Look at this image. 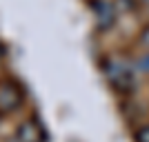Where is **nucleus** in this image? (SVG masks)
Wrapping results in <instances>:
<instances>
[{"mask_svg": "<svg viewBox=\"0 0 149 142\" xmlns=\"http://www.w3.org/2000/svg\"><path fill=\"white\" fill-rule=\"evenodd\" d=\"M102 71H105L109 85L120 93H129L136 89V64H131L127 60H120V58H107L105 64H102Z\"/></svg>", "mask_w": 149, "mask_h": 142, "instance_id": "nucleus-1", "label": "nucleus"}, {"mask_svg": "<svg viewBox=\"0 0 149 142\" xmlns=\"http://www.w3.org/2000/svg\"><path fill=\"white\" fill-rule=\"evenodd\" d=\"M93 13H96V22L98 29H109L116 22V5L109 0H98L93 2Z\"/></svg>", "mask_w": 149, "mask_h": 142, "instance_id": "nucleus-2", "label": "nucleus"}, {"mask_svg": "<svg viewBox=\"0 0 149 142\" xmlns=\"http://www.w3.org/2000/svg\"><path fill=\"white\" fill-rule=\"evenodd\" d=\"M18 140L20 142H42L45 140V131L40 129V124L36 122H25L18 129Z\"/></svg>", "mask_w": 149, "mask_h": 142, "instance_id": "nucleus-3", "label": "nucleus"}, {"mask_svg": "<svg viewBox=\"0 0 149 142\" xmlns=\"http://www.w3.org/2000/svg\"><path fill=\"white\" fill-rule=\"evenodd\" d=\"M20 102V96L18 91H16V87L13 85H5V87H0V107L2 109H13V107Z\"/></svg>", "mask_w": 149, "mask_h": 142, "instance_id": "nucleus-4", "label": "nucleus"}, {"mask_svg": "<svg viewBox=\"0 0 149 142\" xmlns=\"http://www.w3.org/2000/svg\"><path fill=\"white\" fill-rule=\"evenodd\" d=\"M134 64H136V69H138V71H143V73H149V53L140 56L136 62H134Z\"/></svg>", "mask_w": 149, "mask_h": 142, "instance_id": "nucleus-5", "label": "nucleus"}, {"mask_svg": "<svg viewBox=\"0 0 149 142\" xmlns=\"http://www.w3.org/2000/svg\"><path fill=\"white\" fill-rule=\"evenodd\" d=\"M136 142H149V124H145L136 131Z\"/></svg>", "mask_w": 149, "mask_h": 142, "instance_id": "nucleus-6", "label": "nucleus"}, {"mask_svg": "<svg viewBox=\"0 0 149 142\" xmlns=\"http://www.w3.org/2000/svg\"><path fill=\"white\" fill-rule=\"evenodd\" d=\"M140 44L149 49V25L145 27V29H143V33H140Z\"/></svg>", "mask_w": 149, "mask_h": 142, "instance_id": "nucleus-7", "label": "nucleus"}, {"mask_svg": "<svg viewBox=\"0 0 149 142\" xmlns=\"http://www.w3.org/2000/svg\"><path fill=\"white\" fill-rule=\"evenodd\" d=\"M136 2H143V5H147V7H149V0H136Z\"/></svg>", "mask_w": 149, "mask_h": 142, "instance_id": "nucleus-8", "label": "nucleus"}, {"mask_svg": "<svg viewBox=\"0 0 149 142\" xmlns=\"http://www.w3.org/2000/svg\"><path fill=\"white\" fill-rule=\"evenodd\" d=\"M2 53H5V49H2V44H0V58H2Z\"/></svg>", "mask_w": 149, "mask_h": 142, "instance_id": "nucleus-9", "label": "nucleus"}]
</instances>
